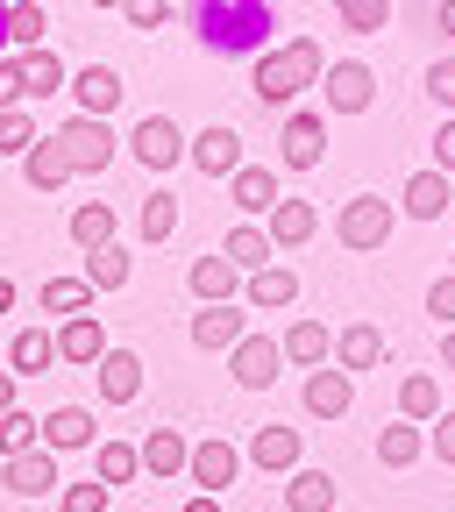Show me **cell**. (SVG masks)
Returning <instances> with one entry per match:
<instances>
[{"mask_svg":"<svg viewBox=\"0 0 455 512\" xmlns=\"http://www.w3.org/2000/svg\"><path fill=\"white\" fill-rule=\"evenodd\" d=\"M278 150H285V171H313L320 157H328V121L306 114V107L285 114V143H278Z\"/></svg>","mask_w":455,"mask_h":512,"instance_id":"cell-11","label":"cell"},{"mask_svg":"<svg viewBox=\"0 0 455 512\" xmlns=\"http://www.w3.org/2000/svg\"><path fill=\"white\" fill-rule=\"evenodd\" d=\"M22 178H29L36 192H57L64 178H72V157H64V143H57V136H43V143L22 157Z\"/></svg>","mask_w":455,"mask_h":512,"instance_id":"cell-27","label":"cell"},{"mask_svg":"<svg viewBox=\"0 0 455 512\" xmlns=\"http://www.w3.org/2000/svg\"><path fill=\"white\" fill-rule=\"evenodd\" d=\"M192 299H200V306H235V292H242V271L228 264V256L214 249V256H200V264H192Z\"/></svg>","mask_w":455,"mask_h":512,"instance_id":"cell-16","label":"cell"},{"mask_svg":"<svg viewBox=\"0 0 455 512\" xmlns=\"http://www.w3.org/2000/svg\"><path fill=\"white\" fill-rule=\"evenodd\" d=\"M264 228H271V242H278V249H299V242H313V235H320V214H313V200H278Z\"/></svg>","mask_w":455,"mask_h":512,"instance_id":"cell-26","label":"cell"},{"mask_svg":"<svg viewBox=\"0 0 455 512\" xmlns=\"http://www.w3.org/2000/svg\"><path fill=\"white\" fill-rule=\"evenodd\" d=\"M185 22L200 36V50H214V57H264L271 29H278L271 0H192Z\"/></svg>","mask_w":455,"mask_h":512,"instance_id":"cell-1","label":"cell"},{"mask_svg":"<svg viewBox=\"0 0 455 512\" xmlns=\"http://www.w3.org/2000/svg\"><path fill=\"white\" fill-rule=\"evenodd\" d=\"M278 349H285V363L320 370V363H335V328L328 320H292V328L278 335Z\"/></svg>","mask_w":455,"mask_h":512,"instance_id":"cell-12","label":"cell"},{"mask_svg":"<svg viewBox=\"0 0 455 512\" xmlns=\"http://www.w3.org/2000/svg\"><path fill=\"white\" fill-rule=\"evenodd\" d=\"M178 470H192V441H185L178 427H150V441H143V477L171 484Z\"/></svg>","mask_w":455,"mask_h":512,"instance_id":"cell-19","label":"cell"},{"mask_svg":"<svg viewBox=\"0 0 455 512\" xmlns=\"http://www.w3.org/2000/svg\"><path fill=\"white\" fill-rule=\"evenodd\" d=\"M100 356H107V328L93 313H72L57 328V363H100Z\"/></svg>","mask_w":455,"mask_h":512,"instance_id":"cell-22","label":"cell"},{"mask_svg":"<svg viewBox=\"0 0 455 512\" xmlns=\"http://www.w3.org/2000/svg\"><path fill=\"white\" fill-rule=\"evenodd\" d=\"M441 363H448V370H455V328H448V335H441Z\"/></svg>","mask_w":455,"mask_h":512,"instance_id":"cell-53","label":"cell"},{"mask_svg":"<svg viewBox=\"0 0 455 512\" xmlns=\"http://www.w3.org/2000/svg\"><path fill=\"white\" fill-rule=\"evenodd\" d=\"M392 228H399V207L377 200V192H356V200H342V214H335V235H342V249H356V256L384 249V242H392Z\"/></svg>","mask_w":455,"mask_h":512,"instance_id":"cell-3","label":"cell"},{"mask_svg":"<svg viewBox=\"0 0 455 512\" xmlns=\"http://www.w3.org/2000/svg\"><path fill=\"white\" fill-rule=\"evenodd\" d=\"M93 8H121V0H93Z\"/></svg>","mask_w":455,"mask_h":512,"instance_id":"cell-56","label":"cell"},{"mask_svg":"<svg viewBox=\"0 0 455 512\" xmlns=\"http://www.w3.org/2000/svg\"><path fill=\"white\" fill-rule=\"evenodd\" d=\"M192 171H207V178H235L242 171V136L228 121H214V128H200V136H192Z\"/></svg>","mask_w":455,"mask_h":512,"instance_id":"cell-9","label":"cell"},{"mask_svg":"<svg viewBox=\"0 0 455 512\" xmlns=\"http://www.w3.org/2000/svg\"><path fill=\"white\" fill-rule=\"evenodd\" d=\"M57 143H64V157H72V171H107L114 164V128L93 121V114H72L57 128Z\"/></svg>","mask_w":455,"mask_h":512,"instance_id":"cell-7","label":"cell"},{"mask_svg":"<svg viewBox=\"0 0 455 512\" xmlns=\"http://www.w3.org/2000/svg\"><path fill=\"white\" fill-rule=\"evenodd\" d=\"M86 299H93L86 278H50V285H43V313H64V320L86 313Z\"/></svg>","mask_w":455,"mask_h":512,"instance_id":"cell-42","label":"cell"},{"mask_svg":"<svg viewBox=\"0 0 455 512\" xmlns=\"http://www.w3.org/2000/svg\"><path fill=\"white\" fill-rule=\"evenodd\" d=\"M50 363H57V335H50V328H22L15 349H8V370H15V377H36V370H50Z\"/></svg>","mask_w":455,"mask_h":512,"instance_id":"cell-31","label":"cell"},{"mask_svg":"<svg viewBox=\"0 0 455 512\" xmlns=\"http://www.w3.org/2000/svg\"><path fill=\"white\" fill-rule=\"evenodd\" d=\"M320 72H328L320 43H313V36H292L285 50H264V57H256V79H249V93H256V100H271V107H285L292 93L320 86Z\"/></svg>","mask_w":455,"mask_h":512,"instance_id":"cell-2","label":"cell"},{"mask_svg":"<svg viewBox=\"0 0 455 512\" xmlns=\"http://www.w3.org/2000/svg\"><path fill=\"white\" fill-rule=\"evenodd\" d=\"M43 136H36V121H29V107H8L0 114V157H29Z\"/></svg>","mask_w":455,"mask_h":512,"instance_id":"cell-40","label":"cell"},{"mask_svg":"<svg viewBox=\"0 0 455 512\" xmlns=\"http://www.w3.org/2000/svg\"><path fill=\"white\" fill-rule=\"evenodd\" d=\"M22 107V72H15V57H0V114Z\"/></svg>","mask_w":455,"mask_h":512,"instance_id":"cell-48","label":"cell"},{"mask_svg":"<svg viewBox=\"0 0 455 512\" xmlns=\"http://www.w3.org/2000/svg\"><path fill=\"white\" fill-rule=\"evenodd\" d=\"M427 93L455 114V57H434V64H427Z\"/></svg>","mask_w":455,"mask_h":512,"instance_id":"cell-44","label":"cell"},{"mask_svg":"<svg viewBox=\"0 0 455 512\" xmlns=\"http://www.w3.org/2000/svg\"><path fill=\"white\" fill-rule=\"evenodd\" d=\"M185 512H221V498H207V491H200V498H185Z\"/></svg>","mask_w":455,"mask_h":512,"instance_id":"cell-52","label":"cell"},{"mask_svg":"<svg viewBox=\"0 0 455 512\" xmlns=\"http://www.w3.org/2000/svg\"><path fill=\"white\" fill-rule=\"evenodd\" d=\"M335 15H342V29H356V36H377L384 22H392V0H335Z\"/></svg>","mask_w":455,"mask_h":512,"instance_id":"cell-41","label":"cell"},{"mask_svg":"<svg viewBox=\"0 0 455 512\" xmlns=\"http://www.w3.org/2000/svg\"><path fill=\"white\" fill-rule=\"evenodd\" d=\"M320 93H328L335 114H370V100H377V72H370L363 57H342V64H328V72H320Z\"/></svg>","mask_w":455,"mask_h":512,"instance_id":"cell-5","label":"cell"},{"mask_svg":"<svg viewBox=\"0 0 455 512\" xmlns=\"http://www.w3.org/2000/svg\"><path fill=\"white\" fill-rule=\"evenodd\" d=\"M235 477H242V448H235L228 434H214V441H192V484H200L207 498H221Z\"/></svg>","mask_w":455,"mask_h":512,"instance_id":"cell-8","label":"cell"},{"mask_svg":"<svg viewBox=\"0 0 455 512\" xmlns=\"http://www.w3.org/2000/svg\"><path fill=\"white\" fill-rule=\"evenodd\" d=\"M299 299V271L292 264H264L249 278V306H264V313H278V306H292Z\"/></svg>","mask_w":455,"mask_h":512,"instance_id":"cell-29","label":"cell"},{"mask_svg":"<svg viewBox=\"0 0 455 512\" xmlns=\"http://www.w3.org/2000/svg\"><path fill=\"white\" fill-rule=\"evenodd\" d=\"M15 72H22V100H57L64 86H72V72L57 64L50 43H43V50H22V57H15Z\"/></svg>","mask_w":455,"mask_h":512,"instance_id":"cell-15","label":"cell"},{"mask_svg":"<svg viewBox=\"0 0 455 512\" xmlns=\"http://www.w3.org/2000/svg\"><path fill=\"white\" fill-rule=\"evenodd\" d=\"M221 256H228V264H235L242 278H256L264 264H278V242H271V228H228Z\"/></svg>","mask_w":455,"mask_h":512,"instance_id":"cell-23","label":"cell"},{"mask_svg":"<svg viewBox=\"0 0 455 512\" xmlns=\"http://www.w3.org/2000/svg\"><path fill=\"white\" fill-rule=\"evenodd\" d=\"M93 441V413H79V406H57L50 420H43V448L57 456V448H86Z\"/></svg>","mask_w":455,"mask_h":512,"instance_id":"cell-33","label":"cell"},{"mask_svg":"<svg viewBox=\"0 0 455 512\" xmlns=\"http://www.w3.org/2000/svg\"><path fill=\"white\" fill-rule=\"evenodd\" d=\"M0 413H15V370H0Z\"/></svg>","mask_w":455,"mask_h":512,"instance_id":"cell-51","label":"cell"},{"mask_svg":"<svg viewBox=\"0 0 455 512\" xmlns=\"http://www.w3.org/2000/svg\"><path fill=\"white\" fill-rule=\"evenodd\" d=\"M0 57H8V0H0Z\"/></svg>","mask_w":455,"mask_h":512,"instance_id":"cell-55","label":"cell"},{"mask_svg":"<svg viewBox=\"0 0 455 512\" xmlns=\"http://www.w3.org/2000/svg\"><path fill=\"white\" fill-rule=\"evenodd\" d=\"M356 406V377L342 370V363H320L313 377H306V413L313 420H342Z\"/></svg>","mask_w":455,"mask_h":512,"instance_id":"cell-10","label":"cell"},{"mask_svg":"<svg viewBox=\"0 0 455 512\" xmlns=\"http://www.w3.org/2000/svg\"><path fill=\"white\" fill-rule=\"evenodd\" d=\"M64 512H107V484H72L64 491Z\"/></svg>","mask_w":455,"mask_h":512,"instance_id":"cell-46","label":"cell"},{"mask_svg":"<svg viewBox=\"0 0 455 512\" xmlns=\"http://www.w3.org/2000/svg\"><path fill=\"white\" fill-rule=\"evenodd\" d=\"M299 456H306L299 427H256V441H249V463H256V470H278V477H292Z\"/></svg>","mask_w":455,"mask_h":512,"instance_id":"cell-18","label":"cell"},{"mask_svg":"<svg viewBox=\"0 0 455 512\" xmlns=\"http://www.w3.org/2000/svg\"><path fill=\"white\" fill-rule=\"evenodd\" d=\"M121 15H128V29H164L171 0H121Z\"/></svg>","mask_w":455,"mask_h":512,"instance_id":"cell-43","label":"cell"},{"mask_svg":"<svg viewBox=\"0 0 455 512\" xmlns=\"http://www.w3.org/2000/svg\"><path fill=\"white\" fill-rule=\"evenodd\" d=\"M434 171H448V178H455V114L434 128Z\"/></svg>","mask_w":455,"mask_h":512,"instance_id":"cell-47","label":"cell"},{"mask_svg":"<svg viewBox=\"0 0 455 512\" xmlns=\"http://www.w3.org/2000/svg\"><path fill=\"white\" fill-rule=\"evenodd\" d=\"M335 363H342L349 377H356V370H377V363H384V335L370 328V320H349V328L335 335Z\"/></svg>","mask_w":455,"mask_h":512,"instance_id":"cell-24","label":"cell"},{"mask_svg":"<svg viewBox=\"0 0 455 512\" xmlns=\"http://www.w3.org/2000/svg\"><path fill=\"white\" fill-rule=\"evenodd\" d=\"M128 271H136V264L121 256V242H107V249H93V256H86V285H93V292H121V285H128Z\"/></svg>","mask_w":455,"mask_h":512,"instance_id":"cell-35","label":"cell"},{"mask_svg":"<svg viewBox=\"0 0 455 512\" xmlns=\"http://www.w3.org/2000/svg\"><path fill=\"white\" fill-rule=\"evenodd\" d=\"M448 200H455V178H448V171H413L406 192H399V207H406L413 221H441Z\"/></svg>","mask_w":455,"mask_h":512,"instance_id":"cell-17","label":"cell"},{"mask_svg":"<svg viewBox=\"0 0 455 512\" xmlns=\"http://www.w3.org/2000/svg\"><path fill=\"white\" fill-rule=\"evenodd\" d=\"M128 150H136V164H150V171H171V164L192 150V136H185L171 114H143L136 136H128Z\"/></svg>","mask_w":455,"mask_h":512,"instance_id":"cell-6","label":"cell"},{"mask_svg":"<svg viewBox=\"0 0 455 512\" xmlns=\"http://www.w3.org/2000/svg\"><path fill=\"white\" fill-rule=\"evenodd\" d=\"M0 484H8V491H22V498H43V491L57 484V456H50V448L8 456V463H0Z\"/></svg>","mask_w":455,"mask_h":512,"instance_id":"cell-21","label":"cell"},{"mask_svg":"<svg viewBox=\"0 0 455 512\" xmlns=\"http://www.w3.org/2000/svg\"><path fill=\"white\" fill-rule=\"evenodd\" d=\"M121 72L114 64H86V72H72V100H79V114H93V121H107L114 107H121Z\"/></svg>","mask_w":455,"mask_h":512,"instance_id":"cell-13","label":"cell"},{"mask_svg":"<svg viewBox=\"0 0 455 512\" xmlns=\"http://www.w3.org/2000/svg\"><path fill=\"white\" fill-rule=\"evenodd\" d=\"M434 456L455 470V413H448V406H441V420H434Z\"/></svg>","mask_w":455,"mask_h":512,"instance_id":"cell-49","label":"cell"},{"mask_svg":"<svg viewBox=\"0 0 455 512\" xmlns=\"http://www.w3.org/2000/svg\"><path fill=\"white\" fill-rule=\"evenodd\" d=\"M434 29H441V36L455 43V0H441V8H434Z\"/></svg>","mask_w":455,"mask_h":512,"instance_id":"cell-50","label":"cell"},{"mask_svg":"<svg viewBox=\"0 0 455 512\" xmlns=\"http://www.w3.org/2000/svg\"><path fill=\"white\" fill-rule=\"evenodd\" d=\"M420 448H427L420 427H413V420H392V427L377 434V463H384V470H413V463H420Z\"/></svg>","mask_w":455,"mask_h":512,"instance_id":"cell-32","label":"cell"},{"mask_svg":"<svg viewBox=\"0 0 455 512\" xmlns=\"http://www.w3.org/2000/svg\"><path fill=\"white\" fill-rule=\"evenodd\" d=\"M399 413H406V420H441V384H434L427 370H413V377L399 384Z\"/></svg>","mask_w":455,"mask_h":512,"instance_id":"cell-36","label":"cell"},{"mask_svg":"<svg viewBox=\"0 0 455 512\" xmlns=\"http://www.w3.org/2000/svg\"><path fill=\"white\" fill-rule=\"evenodd\" d=\"M29 448H43V420H29L22 406L0 413V463H8V456H29Z\"/></svg>","mask_w":455,"mask_h":512,"instance_id":"cell-38","label":"cell"},{"mask_svg":"<svg viewBox=\"0 0 455 512\" xmlns=\"http://www.w3.org/2000/svg\"><path fill=\"white\" fill-rule=\"evenodd\" d=\"M228 370H235V384H242V392H271V384H278V370H285L278 335H242V342L228 349Z\"/></svg>","mask_w":455,"mask_h":512,"instance_id":"cell-4","label":"cell"},{"mask_svg":"<svg viewBox=\"0 0 455 512\" xmlns=\"http://www.w3.org/2000/svg\"><path fill=\"white\" fill-rule=\"evenodd\" d=\"M43 36H50V15L36 8V0H8V57L43 50Z\"/></svg>","mask_w":455,"mask_h":512,"instance_id":"cell-30","label":"cell"},{"mask_svg":"<svg viewBox=\"0 0 455 512\" xmlns=\"http://www.w3.org/2000/svg\"><path fill=\"white\" fill-rule=\"evenodd\" d=\"M285 505L292 512H335V477L328 470H292L285 477Z\"/></svg>","mask_w":455,"mask_h":512,"instance_id":"cell-28","label":"cell"},{"mask_svg":"<svg viewBox=\"0 0 455 512\" xmlns=\"http://www.w3.org/2000/svg\"><path fill=\"white\" fill-rule=\"evenodd\" d=\"M100 484H136L143 477V448H128V441H100Z\"/></svg>","mask_w":455,"mask_h":512,"instance_id":"cell-37","label":"cell"},{"mask_svg":"<svg viewBox=\"0 0 455 512\" xmlns=\"http://www.w3.org/2000/svg\"><path fill=\"white\" fill-rule=\"evenodd\" d=\"M228 200H235L242 214H271V207H278V171H264V164H242V171L228 178Z\"/></svg>","mask_w":455,"mask_h":512,"instance_id":"cell-25","label":"cell"},{"mask_svg":"<svg viewBox=\"0 0 455 512\" xmlns=\"http://www.w3.org/2000/svg\"><path fill=\"white\" fill-rule=\"evenodd\" d=\"M72 242H79L86 256L107 249V242H114V207H107V200H86V207L72 214Z\"/></svg>","mask_w":455,"mask_h":512,"instance_id":"cell-34","label":"cell"},{"mask_svg":"<svg viewBox=\"0 0 455 512\" xmlns=\"http://www.w3.org/2000/svg\"><path fill=\"white\" fill-rule=\"evenodd\" d=\"M242 335H249V313H235V306H207V313H192V349H207V356L235 349Z\"/></svg>","mask_w":455,"mask_h":512,"instance_id":"cell-20","label":"cell"},{"mask_svg":"<svg viewBox=\"0 0 455 512\" xmlns=\"http://www.w3.org/2000/svg\"><path fill=\"white\" fill-rule=\"evenodd\" d=\"M93 370H100V399H107V406H136V399H143V363H136V349H107Z\"/></svg>","mask_w":455,"mask_h":512,"instance_id":"cell-14","label":"cell"},{"mask_svg":"<svg viewBox=\"0 0 455 512\" xmlns=\"http://www.w3.org/2000/svg\"><path fill=\"white\" fill-rule=\"evenodd\" d=\"M0 313H15V285L8 278H0Z\"/></svg>","mask_w":455,"mask_h":512,"instance_id":"cell-54","label":"cell"},{"mask_svg":"<svg viewBox=\"0 0 455 512\" xmlns=\"http://www.w3.org/2000/svg\"><path fill=\"white\" fill-rule=\"evenodd\" d=\"M171 228H178V200H171V192H150L143 214H136V235L143 242H171Z\"/></svg>","mask_w":455,"mask_h":512,"instance_id":"cell-39","label":"cell"},{"mask_svg":"<svg viewBox=\"0 0 455 512\" xmlns=\"http://www.w3.org/2000/svg\"><path fill=\"white\" fill-rule=\"evenodd\" d=\"M427 313H434V320H441V328H455V271H448V278H434V285H427Z\"/></svg>","mask_w":455,"mask_h":512,"instance_id":"cell-45","label":"cell"}]
</instances>
